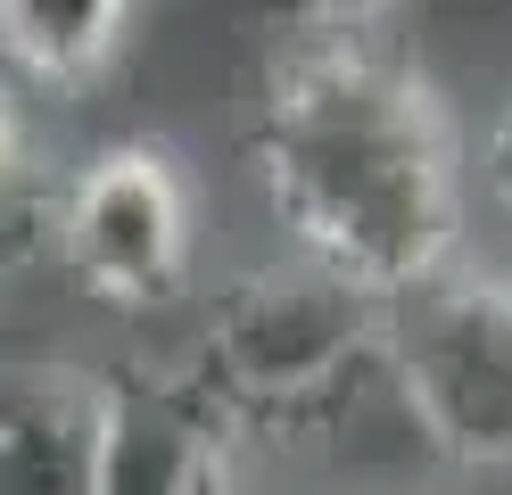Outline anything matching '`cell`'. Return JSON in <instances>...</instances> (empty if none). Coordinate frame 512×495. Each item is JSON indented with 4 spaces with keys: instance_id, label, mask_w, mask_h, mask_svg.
<instances>
[{
    "instance_id": "cell-3",
    "label": "cell",
    "mask_w": 512,
    "mask_h": 495,
    "mask_svg": "<svg viewBox=\"0 0 512 495\" xmlns=\"http://www.w3.org/2000/svg\"><path fill=\"white\" fill-rule=\"evenodd\" d=\"M380 372L430 454L463 471H512V273L455 256L389 297Z\"/></svg>"
},
{
    "instance_id": "cell-9",
    "label": "cell",
    "mask_w": 512,
    "mask_h": 495,
    "mask_svg": "<svg viewBox=\"0 0 512 495\" xmlns=\"http://www.w3.org/2000/svg\"><path fill=\"white\" fill-rule=\"evenodd\" d=\"M479 182H488V198L512 215V99L496 108V124H488V141H479Z\"/></svg>"
},
{
    "instance_id": "cell-4",
    "label": "cell",
    "mask_w": 512,
    "mask_h": 495,
    "mask_svg": "<svg viewBox=\"0 0 512 495\" xmlns=\"http://www.w3.org/2000/svg\"><path fill=\"white\" fill-rule=\"evenodd\" d=\"M50 240L67 256V273L108 297V306H166L190 289V182L174 149L157 141H116L91 165H75V182L50 207Z\"/></svg>"
},
{
    "instance_id": "cell-2",
    "label": "cell",
    "mask_w": 512,
    "mask_h": 495,
    "mask_svg": "<svg viewBox=\"0 0 512 495\" xmlns=\"http://www.w3.org/2000/svg\"><path fill=\"white\" fill-rule=\"evenodd\" d=\"M380 322H389V297L356 289L314 256H273L215 297L190 372L223 413L298 421L356 396V380L380 372Z\"/></svg>"
},
{
    "instance_id": "cell-8",
    "label": "cell",
    "mask_w": 512,
    "mask_h": 495,
    "mask_svg": "<svg viewBox=\"0 0 512 495\" xmlns=\"http://www.w3.org/2000/svg\"><path fill=\"white\" fill-rule=\"evenodd\" d=\"M50 240V190H42V157L25 141V124L0 91V289L25 273V256Z\"/></svg>"
},
{
    "instance_id": "cell-7",
    "label": "cell",
    "mask_w": 512,
    "mask_h": 495,
    "mask_svg": "<svg viewBox=\"0 0 512 495\" xmlns=\"http://www.w3.org/2000/svg\"><path fill=\"white\" fill-rule=\"evenodd\" d=\"M124 33H133V9H116V0H9L0 9L9 66L34 83H58V91L91 83L124 50Z\"/></svg>"
},
{
    "instance_id": "cell-6",
    "label": "cell",
    "mask_w": 512,
    "mask_h": 495,
    "mask_svg": "<svg viewBox=\"0 0 512 495\" xmlns=\"http://www.w3.org/2000/svg\"><path fill=\"white\" fill-rule=\"evenodd\" d=\"M0 495H91V380L0 363Z\"/></svg>"
},
{
    "instance_id": "cell-5",
    "label": "cell",
    "mask_w": 512,
    "mask_h": 495,
    "mask_svg": "<svg viewBox=\"0 0 512 495\" xmlns=\"http://www.w3.org/2000/svg\"><path fill=\"white\" fill-rule=\"evenodd\" d=\"M232 413L207 396L199 372H124L91 380V495H207L232 479Z\"/></svg>"
},
{
    "instance_id": "cell-1",
    "label": "cell",
    "mask_w": 512,
    "mask_h": 495,
    "mask_svg": "<svg viewBox=\"0 0 512 495\" xmlns=\"http://www.w3.org/2000/svg\"><path fill=\"white\" fill-rule=\"evenodd\" d=\"M256 174L290 256H314L372 297H405L463 256V141L446 99L372 17L290 33L256 116Z\"/></svg>"
},
{
    "instance_id": "cell-10",
    "label": "cell",
    "mask_w": 512,
    "mask_h": 495,
    "mask_svg": "<svg viewBox=\"0 0 512 495\" xmlns=\"http://www.w3.org/2000/svg\"><path fill=\"white\" fill-rule=\"evenodd\" d=\"M207 495H240V479H215V487H207Z\"/></svg>"
}]
</instances>
